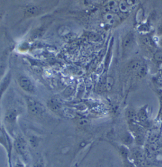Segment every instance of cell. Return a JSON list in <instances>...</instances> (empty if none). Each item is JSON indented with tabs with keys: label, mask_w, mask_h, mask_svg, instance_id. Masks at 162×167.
<instances>
[{
	"label": "cell",
	"mask_w": 162,
	"mask_h": 167,
	"mask_svg": "<svg viewBox=\"0 0 162 167\" xmlns=\"http://www.w3.org/2000/svg\"><path fill=\"white\" fill-rule=\"evenodd\" d=\"M70 32V29L68 27H66V26H63V27H60L59 30V33L60 35L62 36H64V35H67L69 34Z\"/></svg>",
	"instance_id": "cell-14"
},
{
	"label": "cell",
	"mask_w": 162,
	"mask_h": 167,
	"mask_svg": "<svg viewBox=\"0 0 162 167\" xmlns=\"http://www.w3.org/2000/svg\"><path fill=\"white\" fill-rule=\"evenodd\" d=\"M159 44L160 46V47L162 48V38L159 41Z\"/></svg>",
	"instance_id": "cell-17"
},
{
	"label": "cell",
	"mask_w": 162,
	"mask_h": 167,
	"mask_svg": "<svg viewBox=\"0 0 162 167\" xmlns=\"http://www.w3.org/2000/svg\"><path fill=\"white\" fill-rule=\"evenodd\" d=\"M39 12V9L35 6H29L25 11V15L27 16H32L36 15Z\"/></svg>",
	"instance_id": "cell-9"
},
{
	"label": "cell",
	"mask_w": 162,
	"mask_h": 167,
	"mask_svg": "<svg viewBox=\"0 0 162 167\" xmlns=\"http://www.w3.org/2000/svg\"><path fill=\"white\" fill-rule=\"evenodd\" d=\"M104 20L108 24L112 26L118 22L119 18L116 14L108 12L104 16Z\"/></svg>",
	"instance_id": "cell-5"
},
{
	"label": "cell",
	"mask_w": 162,
	"mask_h": 167,
	"mask_svg": "<svg viewBox=\"0 0 162 167\" xmlns=\"http://www.w3.org/2000/svg\"><path fill=\"white\" fill-rule=\"evenodd\" d=\"M142 43L143 44L146 46L147 47L150 48L151 49H152L153 48L155 47V43L153 41L152 39L148 36H145L143 37Z\"/></svg>",
	"instance_id": "cell-10"
},
{
	"label": "cell",
	"mask_w": 162,
	"mask_h": 167,
	"mask_svg": "<svg viewBox=\"0 0 162 167\" xmlns=\"http://www.w3.org/2000/svg\"><path fill=\"white\" fill-rule=\"evenodd\" d=\"M17 167H23V166H22V165H18V166H17Z\"/></svg>",
	"instance_id": "cell-18"
},
{
	"label": "cell",
	"mask_w": 162,
	"mask_h": 167,
	"mask_svg": "<svg viewBox=\"0 0 162 167\" xmlns=\"http://www.w3.org/2000/svg\"><path fill=\"white\" fill-rule=\"evenodd\" d=\"M17 116V112L15 110L12 109L9 110L6 114L5 119L9 123L14 122Z\"/></svg>",
	"instance_id": "cell-7"
},
{
	"label": "cell",
	"mask_w": 162,
	"mask_h": 167,
	"mask_svg": "<svg viewBox=\"0 0 162 167\" xmlns=\"http://www.w3.org/2000/svg\"><path fill=\"white\" fill-rule=\"evenodd\" d=\"M135 42V37L134 36V33L132 32H130L126 34L124 37L122 46L123 49L125 51H129L130 49L134 46Z\"/></svg>",
	"instance_id": "cell-2"
},
{
	"label": "cell",
	"mask_w": 162,
	"mask_h": 167,
	"mask_svg": "<svg viewBox=\"0 0 162 167\" xmlns=\"http://www.w3.org/2000/svg\"><path fill=\"white\" fill-rule=\"evenodd\" d=\"M48 106L52 110L58 111L62 108V103L56 98H52L50 100L48 103Z\"/></svg>",
	"instance_id": "cell-6"
},
{
	"label": "cell",
	"mask_w": 162,
	"mask_h": 167,
	"mask_svg": "<svg viewBox=\"0 0 162 167\" xmlns=\"http://www.w3.org/2000/svg\"><path fill=\"white\" fill-rule=\"evenodd\" d=\"M14 144L15 149L19 153H24L27 148V143L24 138L22 137H18L15 141Z\"/></svg>",
	"instance_id": "cell-4"
},
{
	"label": "cell",
	"mask_w": 162,
	"mask_h": 167,
	"mask_svg": "<svg viewBox=\"0 0 162 167\" xmlns=\"http://www.w3.org/2000/svg\"><path fill=\"white\" fill-rule=\"evenodd\" d=\"M113 84V79L111 76H108L106 79V86L107 89L111 88Z\"/></svg>",
	"instance_id": "cell-15"
},
{
	"label": "cell",
	"mask_w": 162,
	"mask_h": 167,
	"mask_svg": "<svg viewBox=\"0 0 162 167\" xmlns=\"http://www.w3.org/2000/svg\"><path fill=\"white\" fill-rule=\"evenodd\" d=\"M161 69V70H160V72H161V75H162V67H161V69Z\"/></svg>",
	"instance_id": "cell-19"
},
{
	"label": "cell",
	"mask_w": 162,
	"mask_h": 167,
	"mask_svg": "<svg viewBox=\"0 0 162 167\" xmlns=\"http://www.w3.org/2000/svg\"><path fill=\"white\" fill-rule=\"evenodd\" d=\"M27 106L29 112L34 116H39L45 113V108L40 102L29 97L27 99Z\"/></svg>",
	"instance_id": "cell-1"
},
{
	"label": "cell",
	"mask_w": 162,
	"mask_h": 167,
	"mask_svg": "<svg viewBox=\"0 0 162 167\" xmlns=\"http://www.w3.org/2000/svg\"><path fill=\"white\" fill-rule=\"evenodd\" d=\"M119 11L121 12H123V14H125L128 12L130 9V7L127 1H120L118 3Z\"/></svg>",
	"instance_id": "cell-12"
},
{
	"label": "cell",
	"mask_w": 162,
	"mask_h": 167,
	"mask_svg": "<svg viewBox=\"0 0 162 167\" xmlns=\"http://www.w3.org/2000/svg\"><path fill=\"white\" fill-rule=\"evenodd\" d=\"M143 63V62L142 61L138 59L134 60L129 64L128 69L132 71L136 72Z\"/></svg>",
	"instance_id": "cell-8"
},
{
	"label": "cell",
	"mask_w": 162,
	"mask_h": 167,
	"mask_svg": "<svg viewBox=\"0 0 162 167\" xmlns=\"http://www.w3.org/2000/svg\"><path fill=\"white\" fill-rule=\"evenodd\" d=\"M156 32L158 36L162 37V20L158 24L156 29Z\"/></svg>",
	"instance_id": "cell-16"
},
{
	"label": "cell",
	"mask_w": 162,
	"mask_h": 167,
	"mask_svg": "<svg viewBox=\"0 0 162 167\" xmlns=\"http://www.w3.org/2000/svg\"><path fill=\"white\" fill-rule=\"evenodd\" d=\"M147 68L146 64L143 63L136 71V75L139 78H142L147 73Z\"/></svg>",
	"instance_id": "cell-11"
},
{
	"label": "cell",
	"mask_w": 162,
	"mask_h": 167,
	"mask_svg": "<svg viewBox=\"0 0 162 167\" xmlns=\"http://www.w3.org/2000/svg\"><path fill=\"white\" fill-rule=\"evenodd\" d=\"M19 85L22 88L29 92H33L34 91V86L28 78L25 76H21L19 79Z\"/></svg>",
	"instance_id": "cell-3"
},
{
	"label": "cell",
	"mask_w": 162,
	"mask_h": 167,
	"mask_svg": "<svg viewBox=\"0 0 162 167\" xmlns=\"http://www.w3.org/2000/svg\"><path fill=\"white\" fill-rule=\"evenodd\" d=\"M153 59L156 62L162 64V49H159L155 52Z\"/></svg>",
	"instance_id": "cell-13"
}]
</instances>
